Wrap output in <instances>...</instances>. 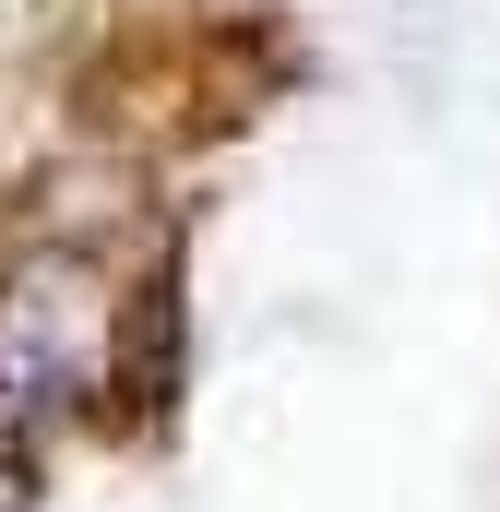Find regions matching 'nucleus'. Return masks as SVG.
<instances>
[{
    "label": "nucleus",
    "mask_w": 500,
    "mask_h": 512,
    "mask_svg": "<svg viewBox=\"0 0 500 512\" xmlns=\"http://www.w3.org/2000/svg\"><path fill=\"white\" fill-rule=\"evenodd\" d=\"M24 489H36V453H24L12 417H0V512H24Z\"/></svg>",
    "instance_id": "obj_1"
}]
</instances>
